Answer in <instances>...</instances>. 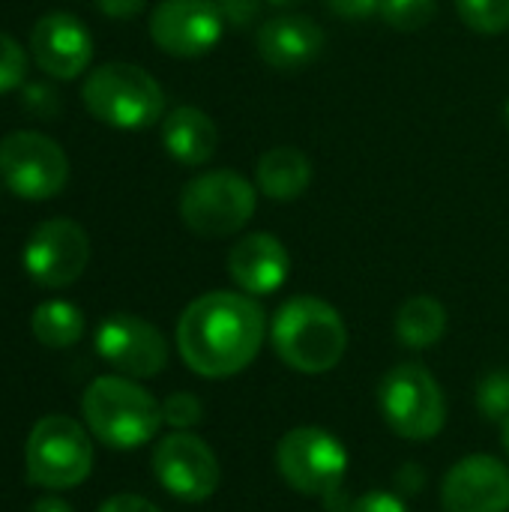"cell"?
Returning a JSON list of instances; mask_svg holds the SVG:
<instances>
[{"instance_id": "obj_23", "label": "cell", "mask_w": 509, "mask_h": 512, "mask_svg": "<svg viewBox=\"0 0 509 512\" xmlns=\"http://www.w3.org/2000/svg\"><path fill=\"white\" fill-rule=\"evenodd\" d=\"M378 15L402 33L423 30L438 15V0H381Z\"/></svg>"}, {"instance_id": "obj_18", "label": "cell", "mask_w": 509, "mask_h": 512, "mask_svg": "<svg viewBox=\"0 0 509 512\" xmlns=\"http://www.w3.org/2000/svg\"><path fill=\"white\" fill-rule=\"evenodd\" d=\"M162 147L174 162L186 168H201L219 150V126L207 111L195 105H180L162 117Z\"/></svg>"}, {"instance_id": "obj_11", "label": "cell", "mask_w": 509, "mask_h": 512, "mask_svg": "<svg viewBox=\"0 0 509 512\" xmlns=\"http://www.w3.org/2000/svg\"><path fill=\"white\" fill-rule=\"evenodd\" d=\"M90 264V237L72 219H48L33 228L24 246V270L42 288H66Z\"/></svg>"}, {"instance_id": "obj_15", "label": "cell", "mask_w": 509, "mask_h": 512, "mask_svg": "<svg viewBox=\"0 0 509 512\" xmlns=\"http://www.w3.org/2000/svg\"><path fill=\"white\" fill-rule=\"evenodd\" d=\"M30 51L45 75L72 81L93 60V36L75 15L48 12L30 33Z\"/></svg>"}, {"instance_id": "obj_4", "label": "cell", "mask_w": 509, "mask_h": 512, "mask_svg": "<svg viewBox=\"0 0 509 512\" xmlns=\"http://www.w3.org/2000/svg\"><path fill=\"white\" fill-rule=\"evenodd\" d=\"M84 108L105 126L135 132L165 117L162 84L135 63H102L81 87Z\"/></svg>"}, {"instance_id": "obj_17", "label": "cell", "mask_w": 509, "mask_h": 512, "mask_svg": "<svg viewBox=\"0 0 509 512\" xmlns=\"http://www.w3.org/2000/svg\"><path fill=\"white\" fill-rule=\"evenodd\" d=\"M324 30L309 15H276L255 33L258 57L276 72H300L324 51Z\"/></svg>"}, {"instance_id": "obj_3", "label": "cell", "mask_w": 509, "mask_h": 512, "mask_svg": "<svg viewBox=\"0 0 509 512\" xmlns=\"http://www.w3.org/2000/svg\"><path fill=\"white\" fill-rule=\"evenodd\" d=\"M81 414L93 438L111 450H138L159 432L162 405L126 375L96 378L81 399Z\"/></svg>"}, {"instance_id": "obj_35", "label": "cell", "mask_w": 509, "mask_h": 512, "mask_svg": "<svg viewBox=\"0 0 509 512\" xmlns=\"http://www.w3.org/2000/svg\"><path fill=\"white\" fill-rule=\"evenodd\" d=\"M264 3H270V6H294L300 0H264Z\"/></svg>"}, {"instance_id": "obj_10", "label": "cell", "mask_w": 509, "mask_h": 512, "mask_svg": "<svg viewBox=\"0 0 509 512\" xmlns=\"http://www.w3.org/2000/svg\"><path fill=\"white\" fill-rule=\"evenodd\" d=\"M153 474L168 495L186 504H201L213 498L222 483L216 453L192 432H171L156 444Z\"/></svg>"}, {"instance_id": "obj_2", "label": "cell", "mask_w": 509, "mask_h": 512, "mask_svg": "<svg viewBox=\"0 0 509 512\" xmlns=\"http://www.w3.org/2000/svg\"><path fill=\"white\" fill-rule=\"evenodd\" d=\"M276 357L300 375H324L339 366L348 348V330L336 306L321 297H291L270 321Z\"/></svg>"}, {"instance_id": "obj_8", "label": "cell", "mask_w": 509, "mask_h": 512, "mask_svg": "<svg viewBox=\"0 0 509 512\" xmlns=\"http://www.w3.org/2000/svg\"><path fill=\"white\" fill-rule=\"evenodd\" d=\"M276 468L282 480L306 498H330L342 492L348 474L345 444L318 426H300L279 438Z\"/></svg>"}, {"instance_id": "obj_1", "label": "cell", "mask_w": 509, "mask_h": 512, "mask_svg": "<svg viewBox=\"0 0 509 512\" xmlns=\"http://www.w3.org/2000/svg\"><path fill=\"white\" fill-rule=\"evenodd\" d=\"M267 315L243 291H210L195 297L177 321V351L183 363L210 381L234 378L261 354Z\"/></svg>"}, {"instance_id": "obj_32", "label": "cell", "mask_w": 509, "mask_h": 512, "mask_svg": "<svg viewBox=\"0 0 509 512\" xmlns=\"http://www.w3.org/2000/svg\"><path fill=\"white\" fill-rule=\"evenodd\" d=\"M396 486H399V492H405V495H420L423 486H426L423 468H420V465H402V471L396 474Z\"/></svg>"}, {"instance_id": "obj_36", "label": "cell", "mask_w": 509, "mask_h": 512, "mask_svg": "<svg viewBox=\"0 0 509 512\" xmlns=\"http://www.w3.org/2000/svg\"><path fill=\"white\" fill-rule=\"evenodd\" d=\"M504 117H507V126H509V99H507V105H504Z\"/></svg>"}, {"instance_id": "obj_24", "label": "cell", "mask_w": 509, "mask_h": 512, "mask_svg": "<svg viewBox=\"0 0 509 512\" xmlns=\"http://www.w3.org/2000/svg\"><path fill=\"white\" fill-rule=\"evenodd\" d=\"M477 411L492 420V423H504L509 420V372L507 369H495L486 378H480L477 384Z\"/></svg>"}, {"instance_id": "obj_25", "label": "cell", "mask_w": 509, "mask_h": 512, "mask_svg": "<svg viewBox=\"0 0 509 512\" xmlns=\"http://www.w3.org/2000/svg\"><path fill=\"white\" fill-rule=\"evenodd\" d=\"M162 420L168 426H174L177 432H189L192 426H198L204 420V405L198 396L192 393H171L165 402H162Z\"/></svg>"}, {"instance_id": "obj_20", "label": "cell", "mask_w": 509, "mask_h": 512, "mask_svg": "<svg viewBox=\"0 0 509 512\" xmlns=\"http://www.w3.org/2000/svg\"><path fill=\"white\" fill-rule=\"evenodd\" d=\"M396 339L411 351H426L438 345L447 333V309L429 294L405 300L396 312Z\"/></svg>"}, {"instance_id": "obj_28", "label": "cell", "mask_w": 509, "mask_h": 512, "mask_svg": "<svg viewBox=\"0 0 509 512\" xmlns=\"http://www.w3.org/2000/svg\"><path fill=\"white\" fill-rule=\"evenodd\" d=\"M348 512H408V504L393 492L375 489V492H366V495L354 498Z\"/></svg>"}, {"instance_id": "obj_6", "label": "cell", "mask_w": 509, "mask_h": 512, "mask_svg": "<svg viewBox=\"0 0 509 512\" xmlns=\"http://www.w3.org/2000/svg\"><path fill=\"white\" fill-rule=\"evenodd\" d=\"M378 408L384 423L405 441H432L447 426V399L423 363H399L381 378Z\"/></svg>"}, {"instance_id": "obj_27", "label": "cell", "mask_w": 509, "mask_h": 512, "mask_svg": "<svg viewBox=\"0 0 509 512\" xmlns=\"http://www.w3.org/2000/svg\"><path fill=\"white\" fill-rule=\"evenodd\" d=\"M261 3L264 0H216L222 18L234 30H246L261 18Z\"/></svg>"}, {"instance_id": "obj_30", "label": "cell", "mask_w": 509, "mask_h": 512, "mask_svg": "<svg viewBox=\"0 0 509 512\" xmlns=\"http://www.w3.org/2000/svg\"><path fill=\"white\" fill-rule=\"evenodd\" d=\"M99 512H162L156 504H150L147 498H141V495H114V498H108Z\"/></svg>"}, {"instance_id": "obj_29", "label": "cell", "mask_w": 509, "mask_h": 512, "mask_svg": "<svg viewBox=\"0 0 509 512\" xmlns=\"http://www.w3.org/2000/svg\"><path fill=\"white\" fill-rule=\"evenodd\" d=\"M327 9L339 18H348V21H360V18H369L381 9V0H324Z\"/></svg>"}, {"instance_id": "obj_12", "label": "cell", "mask_w": 509, "mask_h": 512, "mask_svg": "<svg viewBox=\"0 0 509 512\" xmlns=\"http://www.w3.org/2000/svg\"><path fill=\"white\" fill-rule=\"evenodd\" d=\"M225 27L216 0H159L150 12V39L165 54L183 60L210 54Z\"/></svg>"}, {"instance_id": "obj_7", "label": "cell", "mask_w": 509, "mask_h": 512, "mask_svg": "<svg viewBox=\"0 0 509 512\" xmlns=\"http://www.w3.org/2000/svg\"><path fill=\"white\" fill-rule=\"evenodd\" d=\"M27 480L39 489H75L90 477L93 468V444L81 423L51 414L42 417L27 438L24 447Z\"/></svg>"}, {"instance_id": "obj_21", "label": "cell", "mask_w": 509, "mask_h": 512, "mask_svg": "<svg viewBox=\"0 0 509 512\" xmlns=\"http://www.w3.org/2000/svg\"><path fill=\"white\" fill-rule=\"evenodd\" d=\"M30 330L45 348H72L84 336V315L66 300H48L33 309Z\"/></svg>"}, {"instance_id": "obj_22", "label": "cell", "mask_w": 509, "mask_h": 512, "mask_svg": "<svg viewBox=\"0 0 509 512\" xmlns=\"http://www.w3.org/2000/svg\"><path fill=\"white\" fill-rule=\"evenodd\" d=\"M459 18L483 36H498L509 30V0H456Z\"/></svg>"}, {"instance_id": "obj_14", "label": "cell", "mask_w": 509, "mask_h": 512, "mask_svg": "<svg viewBox=\"0 0 509 512\" xmlns=\"http://www.w3.org/2000/svg\"><path fill=\"white\" fill-rule=\"evenodd\" d=\"M444 512H507L509 468L486 453L456 462L441 483Z\"/></svg>"}, {"instance_id": "obj_9", "label": "cell", "mask_w": 509, "mask_h": 512, "mask_svg": "<svg viewBox=\"0 0 509 512\" xmlns=\"http://www.w3.org/2000/svg\"><path fill=\"white\" fill-rule=\"evenodd\" d=\"M0 180L24 201H48L63 192L69 159L54 138L18 129L0 141Z\"/></svg>"}, {"instance_id": "obj_5", "label": "cell", "mask_w": 509, "mask_h": 512, "mask_svg": "<svg viewBox=\"0 0 509 512\" xmlns=\"http://www.w3.org/2000/svg\"><path fill=\"white\" fill-rule=\"evenodd\" d=\"M258 210V186L243 174L216 168L192 177L180 192V219L183 225L204 237L219 240L240 234Z\"/></svg>"}, {"instance_id": "obj_31", "label": "cell", "mask_w": 509, "mask_h": 512, "mask_svg": "<svg viewBox=\"0 0 509 512\" xmlns=\"http://www.w3.org/2000/svg\"><path fill=\"white\" fill-rule=\"evenodd\" d=\"M93 3H96V9H99L102 15L120 18V21L135 18V15L147 6V0H93Z\"/></svg>"}, {"instance_id": "obj_16", "label": "cell", "mask_w": 509, "mask_h": 512, "mask_svg": "<svg viewBox=\"0 0 509 512\" xmlns=\"http://www.w3.org/2000/svg\"><path fill=\"white\" fill-rule=\"evenodd\" d=\"M228 273L234 285L249 297L276 294L291 276V252L276 234H246L228 252Z\"/></svg>"}, {"instance_id": "obj_33", "label": "cell", "mask_w": 509, "mask_h": 512, "mask_svg": "<svg viewBox=\"0 0 509 512\" xmlns=\"http://www.w3.org/2000/svg\"><path fill=\"white\" fill-rule=\"evenodd\" d=\"M30 512H75L63 498H54V495H48V498H39L36 504H33V510Z\"/></svg>"}, {"instance_id": "obj_19", "label": "cell", "mask_w": 509, "mask_h": 512, "mask_svg": "<svg viewBox=\"0 0 509 512\" xmlns=\"http://www.w3.org/2000/svg\"><path fill=\"white\" fill-rule=\"evenodd\" d=\"M315 177L312 159L291 144L270 147L267 153L258 156L255 165V186L261 195L270 201H297L309 192Z\"/></svg>"}, {"instance_id": "obj_34", "label": "cell", "mask_w": 509, "mask_h": 512, "mask_svg": "<svg viewBox=\"0 0 509 512\" xmlns=\"http://www.w3.org/2000/svg\"><path fill=\"white\" fill-rule=\"evenodd\" d=\"M501 444H504V450H507L509 456V420H504V426H501Z\"/></svg>"}, {"instance_id": "obj_13", "label": "cell", "mask_w": 509, "mask_h": 512, "mask_svg": "<svg viewBox=\"0 0 509 512\" xmlns=\"http://www.w3.org/2000/svg\"><path fill=\"white\" fill-rule=\"evenodd\" d=\"M99 357L123 372L126 378H156L168 366V342L159 327L150 321L117 312L108 315L96 330Z\"/></svg>"}, {"instance_id": "obj_26", "label": "cell", "mask_w": 509, "mask_h": 512, "mask_svg": "<svg viewBox=\"0 0 509 512\" xmlns=\"http://www.w3.org/2000/svg\"><path fill=\"white\" fill-rule=\"evenodd\" d=\"M24 75H27V54H24V48L12 36L0 33V93L15 90L24 81Z\"/></svg>"}]
</instances>
